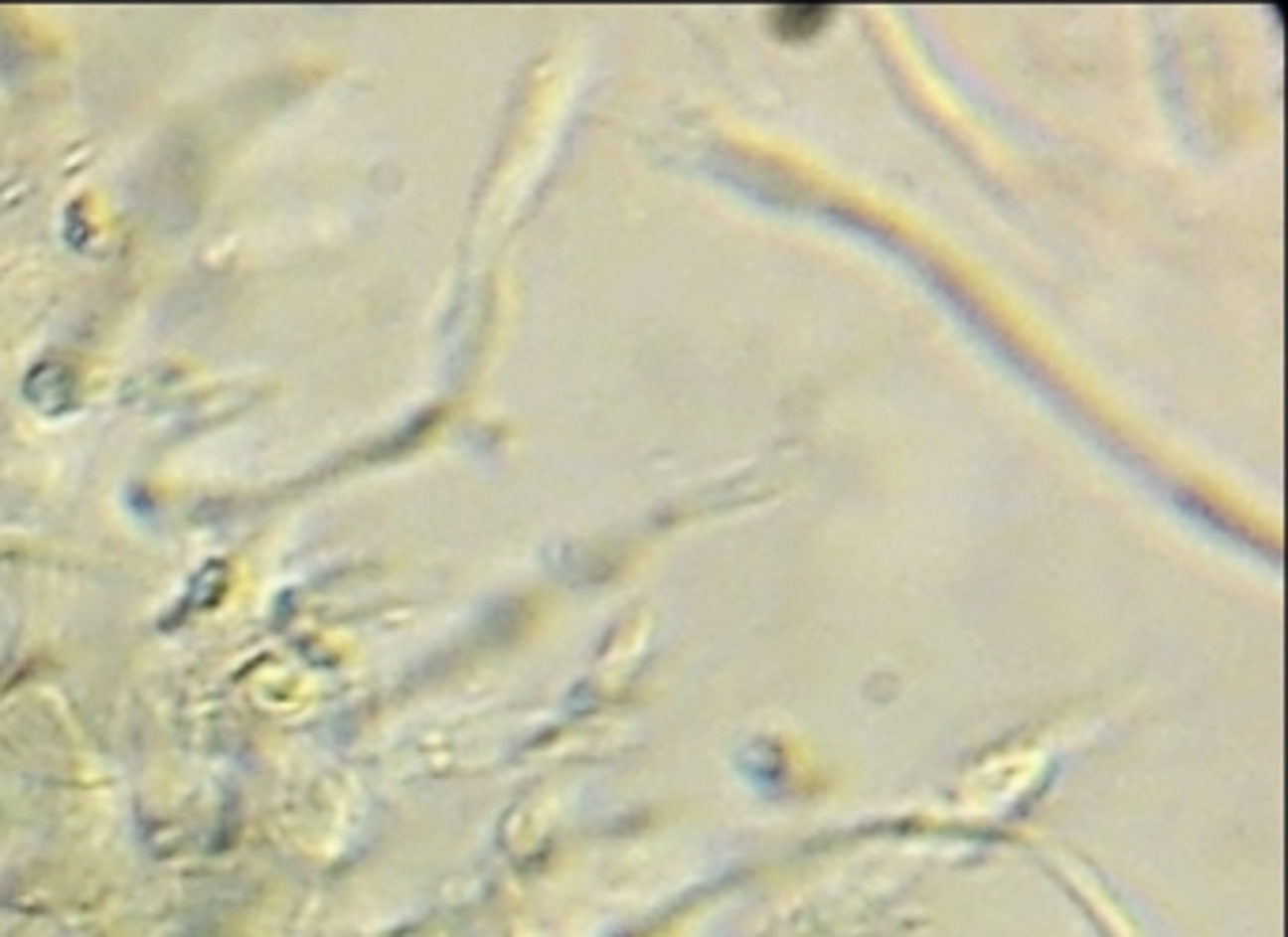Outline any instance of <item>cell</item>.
Returning <instances> with one entry per match:
<instances>
[{"label": "cell", "mask_w": 1288, "mask_h": 937, "mask_svg": "<svg viewBox=\"0 0 1288 937\" xmlns=\"http://www.w3.org/2000/svg\"><path fill=\"white\" fill-rule=\"evenodd\" d=\"M771 20H775L778 35H794V39H801V35H813L816 27L828 20V8H782V12H775Z\"/></svg>", "instance_id": "obj_1"}]
</instances>
